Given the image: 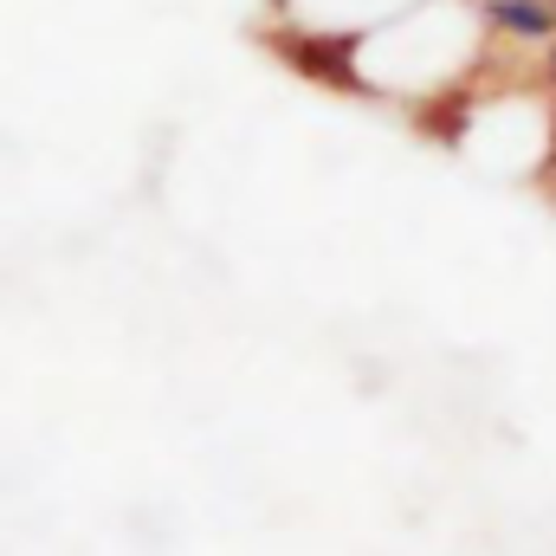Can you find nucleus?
Segmentation results:
<instances>
[{"label": "nucleus", "instance_id": "2", "mask_svg": "<svg viewBox=\"0 0 556 556\" xmlns=\"http://www.w3.org/2000/svg\"><path fill=\"white\" fill-rule=\"evenodd\" d=\"M485 26L525 39V46H551L556 39V7L551 0H485Z\"/></svg>", "mask_w": 556, "mask_h": 556}, {"label": "nucleus", "instance_id": "1", "mask_svg": "<svg viewBox=\"0 0 556 556\" xmlns=\"http://www.w3.org/2000/svg\"><path fill=\"white\" fill-rule=\"evenodd\" d=\"M278 59L285 65H298L304 78H330V85H363L356 78V33H337V39H317V33H304V26H278L273 33Z\"/></svg>", "mask_w": 556, "mask_h": 556}]
</instances>
